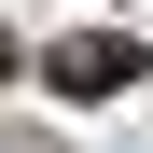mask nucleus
<instances>
[{"instance_id": "f03ea898", "label": "nucleus", "mask_w": 153, "mask_h": 153, "mask_svg": "<svg viewBox=\"0 0 153 153\" xmlns=\"http://www.w3.org/2000/svg\"><path fill=\"white\" fill-rule=\"evenodd\" d=\"M14 70H28V42H14V28H0V84H14Z\"/></svg>"}, {"instance_id": "f257e3e1", "label": "nucleus", "mask_w": 153, "mask_h": 153, "mask_svg": "<svg viewBox=\"0 0 153 153\" xmlns=\"http://www.w3.org/2000/svg\"><path fill=\"white\" fill-rule=\"evenodd\" d=\"M42 84L97 111V97H125V84H139V42H125V28H70V42H42Z\"/></svg>"}]
</instances>
